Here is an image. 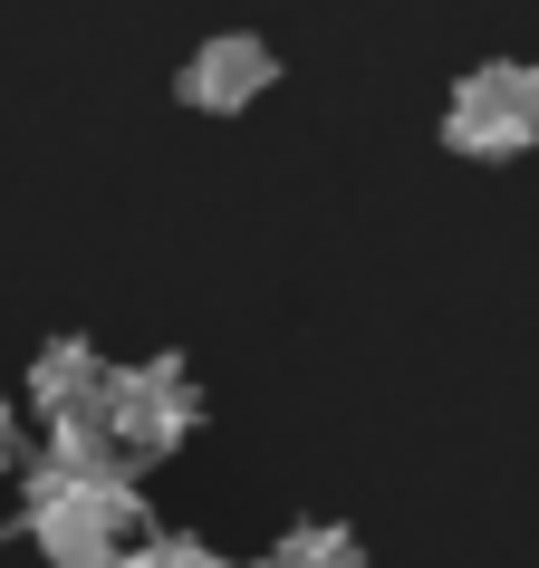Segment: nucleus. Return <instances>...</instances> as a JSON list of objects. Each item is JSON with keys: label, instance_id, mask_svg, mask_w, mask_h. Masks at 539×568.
<instances>
[{"label": "nucleus", "instance_id": "20e7f679", "mask_svg": "<svg viewBox=\"0 0 539 568\" xmlns=\"http://www.w3.org/2000/svg\"><path fill=\"white\" fill-rule=\"evenodd\" d=\"M96 376H106V347H96L88 328H59V337H49V347L30 357V395H20V405H30V424L68 415V405H88Z\"/></svg>", "mask_w": 539, "mask_h": 568}, {"label": "nucleus", "instance_id": "7ed1b4c3", "mask_svg": "<svg viewBox=\"0 0 539 568\" xmlns=\"http://www.w3.org/2000/svg\"><path fill=\"white\" fill-rule=\"evenodd\" d=\"M270 88H279V49H270L261 30H212V39H193L183 68H174V97L193 116H241V106H261Z\"/></svg>", "mask_w": 539, "mask_h": 568}, {"label": "nucleus", "instance_id": "f03ea898", "mask_svg": "<svg viewBox=\"0 0 539 568\" xmlns=\"http://www.w3.org/2000/svg\"><path fill=\"white\" fill-rule=\"evenodd\" d=\"M539 145V59H481L444 97V154L452 164H520Z\"/></svg>", "mask_w": 539, "mask_h": 568}, {"label": "nucleus", "instance_id": "f257e3e1", "mask_svg": "<svg viewBox=\"0 0 539 568\" xmlns=\"http://www.w3.org/2000/svg\"><path fill=\"white\" fill-rule=\"evenodd\" d=\"M203 386H193V366L183 357H135V366H106L96 376V424H106V444L125 463H164L203 434Z\"/></svg>", "mask_w": 539, "mask_h": 568}, {"label": "nucleus", "instance_id": "6e6552de", "mask_svg": "<svg viewBox=\"0 0 539 568\" xmlns=\"http://www.w3.org/2000/svg\"><path fill=\"white\" fill-rule=\"evenodd\" d=\"M232 568H270V559H232Z\"/></svg>", "mask_w": 539, "mask_h": 568}, {"label": "nucleus", "instance_id": "0eeeda50", "mask_svg": "<svg viewBox=\"0 0 539 568\" xmlns=\"http://www.w3.org/2000/svg\"><path fill=\"white\" fill-rule=\"evenodd\" d=\"M20 453H30V444H20V405H10V395H0V473H10V463H20Z\"/></svg>", "mask_w": 539, "mask_h": 568}, {"label": "nucleus", "instance_id": "39448f33", "mask_svg": "<svg viewBox=\"0 0 539 568\" xmlns=\"http://www.w3.org/2000/svg\"><path fill=\"white\" fill-rule=\"evenodd\" d=\"M270 568H366V539L347 520H289L270 539Z\"/></svg>", "mask_w": 539, "mask_h": 568}, {"label": "nucleus", "instance_id": "423d86ee", "mask_svg": "<svg viewBox=\"0 0 539 568\" xmlns=\"http://www.w3.org/2000/svg\"><path fill=\"white\" fill-rule=\"evenodd\" d=\"M116 568H232L212 539H193V530H135L116 549Z\"/></svg>", "mask_w": 539, "mask_h": 568}]
</instances>
